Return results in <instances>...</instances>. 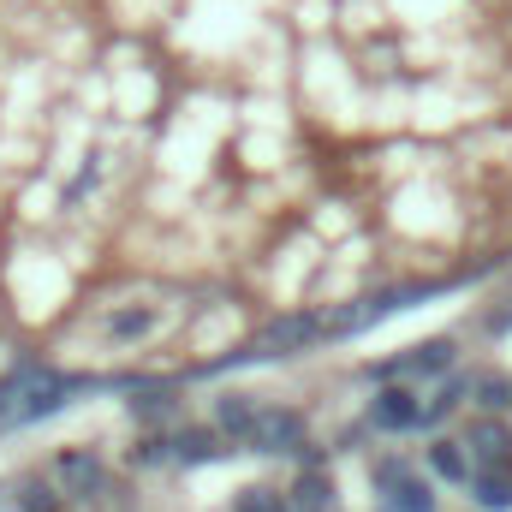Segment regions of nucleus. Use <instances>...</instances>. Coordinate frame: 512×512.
Instances as JSON below:
<instances>
[{
    "label": "nucleus",
    "instance_id": "15",
    "mask_svg": "<svg viewBox=\"0 0 512 512\" xmlns=\"http://www.w3.org/2000/svg\"><path fill=\"white\" fill-rule=\"evenodd\" d=\"M507 399H512L507 382H483V405H507Z\"/></svg>",
    "mask_w": 512,
    "mask_h": 512
},
{
    "label": "nucleus",
    "instance_id": "12",
    "mask_svg": "<svg viewBox=\"0 0 512 512\" xmlns=\"http://www.w3.org/2000/svg\"><path fill=\"white\" fill-rule=\"evenodd\" d=\"M173 453H179L185 465H203V459H215L221 447H215V435H203V429H191V435H179V441H173Z\"/></svg>",
    "mask_w": 512,
    "mask_h": 512
},
{
    "label": "nucleus",
    "instance_id": "9",
    "mask_svg": "<svg viewBox=\"0 0 512 512\" xmlns=\"http://www.w3.org/2000/svg\"><path fill=\"white\" fill-rule=\"evenodd\" d=\"M298 512H328V501H334V483L322 477V471H310V477H298Z\"/></svg>",
    "mask_w": 512,
    "mask_h": 512
},
{
    "label": "nucleus",
    "instance_id": "7",
    "mask_svg": "<svg viewBox=\"0 0 512 512\" xmlns=\"http://www.w3.org/2000/svg\"><path fill=\"white\" fill-rule=\"evenodd\" d=\"M471 447H477L489 465H507L512 459V435L501 429V423H477V429H471Z\"/></svg>",
    "mask_w": 512,
    "mask_h": 512
},
{
    "label": "nucleus",
    "instance_id": "3",
    "mask_svg": "<svg viewBox=\"0 0 512 512\" xmlns=\"http://www.w3.org/2000/svg\"><path fill=\"white\" fill-rule=\"evenodd\" d=\"M382 429H411V423H423V405L405 393V387H382L376 393V411H370Z\"/></svg>",
    "mask_w": 512,
    "mask_h": 512
},
{
    "label": "nucleus",
    "instance_id": "16",
    "mask_svg": "<svg viewBox=\"0 0 512 512\" xmlns=\"http://www.w3.org/2000/svg\"><path fill=\"white\" fill-rule=\"evenodd\" d=\"M24 512H60V507H54V501H48L42 489H30V495H24Z\"/></svg>",
    "mask_w": 512,
    "mask_h": 512
},
{
    "label": "nucleus",
    "instance_id": "10",
    "mask_svg": "<svg viewBox=\"0 0 512 512\" xmlns=\"http://www.w3.org/2000/svg\"><path fill=\"white\" fill-rule=\"evenodd\" d=\"M251 423H256V405L245 399V393H227V399H221V429H233V435L245 441V435H251Z\"/></svg>",
    "mask_w": 512,
    "mask_h": 512
},
{
    "label": "nucleus",
    "instance_id": "8",
    "mask_svg": "<svg viewBox=\"0 0 512 512\" xmlns=\"http://www.w3.org/2000/svg\"><path fill=\"white\" fill-rule=\"evenodd\" d=\"M477 501H483V507H495V512H507V507H512V459H507V465H495V471L483 477Z\"/></svg>",
    "mask_w": 512,
    "mask_h": 512
},
{
    "label": "nucleus",
    "instance_id": "11",
    "mask_svg": "<svg viewBox=\"0 0 512 512\" xmlns=\"http://www.w3.org/2000/svg\"><path fill=\"white\" fill-rule=\"evenodd\" d=\"M149 328H155V310H114L108 316V334L114 340H143Z\"/></svg>",
    "mask_w": 512,
    "mask_h": 512
},
{
    "label": "nucleus",
    "instance_id": "2",
    "mask_svg": "<svg viewBox=\"0 0 512 512\" xmlns=\"http://www.w3.org/2000/svg\"><path fill=\"white\" fill-rule=\"evenodd\" d=\"M245 441H251L256 453H292L304 441V423H298V411H256Z\"/></svg>",
    "mask_w": 512,
    "mask_h": 512
},
{
    "label": "nucleus",
    "instance_id": "5",
    "mask_svg": "<svg viewBox=\"0 0 512 512\" xmlns=\"http://www.w3.org/2000/svg\"><path fill=\"white\" fill-rule=\"evenodd\" d=\"M453 364V340H429V346H411V358H399V364H387V376L399 370V376H417V370H447Z\"/></svg>",
    "mask_w": 512,
    "mask_h": 512
},
{
    "label": "nucleus",
    "instance_id": "1",
    "mask_svg": "<svg viewBox=\"0 0 512 512\" xmlns=\"http://www.w3.org/2000/svg\"><path fill=\"white\" fill-rule=\"evenodd\" d=\"M310 340H322V316H280L245 346V358H286V352H298Z\"/></svg>",
    "mask_w": 512,
    "mask_h": 512
},
{
    "label": "nucleus",
    "instance_id": "6",
    "mask_svg": "<svg viewBox=\"0 0 512 512\" xmlns=\"http://www.w3.org/2000/svg\"><path fill=\"white\" fill-rule=\"evenodd\" d=\"M60 483H66L72 495H90V489L102 483V465H96L90 453H66V459H60Z\"/></svg>",
    "mask_w": 512,
    "mask_h": 512
},
{
    "label": "nucleus",
    "instance_id": "14",
    "mask_svg": "<svg viewBox=\"0 0 512 512\" xmlns=\"http://www.w3.org/2000/svg\"><path fill=\"white\" fill-rule=\"evenodd\" d=\"M239 512H286V501H280L274 489H245V495H239Z\"/></svg>",
    "mask_w": 512,
    "mask_h": 512
},
{
    "label": "nucleus",
    "instance_id": "13",
    "mask_svg": "<svg viewBox=\"0 0 512 512\" xmlns=\"http://www.w3.org/2000/svg\"><path fill=\"white\" fill-rule=\"evenodd\" d=\"M429 465H435V471H441L447 483H459V477H465V453H459L453 441H435V453H429Z\"/></svg>",
    "mask_w": 512,
    "mask_h": 512
},
{
    "label": "nucleus",
    "instance_id": "4",
    "mask_svg": "<svg viewBox=\"0 0 512 512\" xmlns=\"http://www.w3.org/2000/svg\"><path fill=\"white\" fill-rule=\"evenodd\" d=\"M376 477H382L387 489H393V507H399V512H435V501H429V489H423V483H411V477H405L399 465H382Z\"/></svg>",
    "mask_w": 512,
    "mask_h": 512
}]
</instances>
